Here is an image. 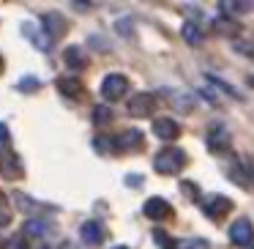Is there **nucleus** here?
<instances>
[{"instance_id": "obj_1", "label": "nucleus", "mask_w": 254, "mask_h": 249, "mask_svg": "<svg viewBox=\"0 0 254 249\" xmlns=\"http://www.w3.org/2000/svg\"><path fill=\"white\" fill-rule=\"evenodd\" d=\"M153 167H156V172H161V175H178V172L186 167V154H183L181 148H164V151L156 154Z\"/></svg>"}, {"instance_id": "obj_2", "label": "nucleus", "mask_w": 254, "mask_h": 249, "mask_svg": "<svg viewBox=\"0 0 254 249\" xmlns=\"http://www.w3.org/2000/svg\"><path fill=\"white\" fill-rule=\"evenodd\" d=\"M230 145H232V134L224 123H216V126L208 129V148L213 151V154H227Z\"/></svg>"}, {"instance_id": "obj_3", "label": "nucleus", "mask_w": 254, "mask_h": 249, "mask_svg": "<svg viewBox=\"0 0 254 249\" xmlns=\"http://www.w3.org/2000/svg\"><path fill=\"white\" fill-rule=\"evenodd\" d=\"M126 88H128V80L123 77V74H107V77L101 80V96H104L107 101L121 99V96L126 93Z\"/></svg>"}, {"instance_id": "obj_4", "label": "nucleus", "mask_w": 254, "mask_h": 249, "mask_svg": "<svg viewBox=\"0 0 254 249\" xmlns=\"http://www.w3.org/2000/svg\"><path fill=\"white\" fill-rule=\"evenodd\" d=\"M232 208V200H227L224 194H208V197H202V211L210 216V219H221V216H227Z\"/></svg>"}, {"instance_id": "obj_5", "label": "nucleus", "mask_w": 254, "mask_h": 249, "mask_svg": "<svg viewBox=\"0 0 254 249\" xmlns=\"http://www.w3.org/2000/svg\"><path fill=\"white\" fill-rule=\"evenodd\" d=\"M230 241L235 244V247H246V244H252V241H254V227H252V222H249V219L232 222V227H230Z\"/></svg>"}, {"instance_id": "obj_6", "label": "nucleus", "mask_w": 254, "mask_h": 249, "mask_svg": "<svg viewBox=\"0 0 254 249\" xmlns=\"http://www.w3.org/2000/svg\"><path fill=\"white\" fill-rule=\"evenodd\" d=\"M153 107H156V96L153 93H137V96H131V101H128V112H131L134 118L150 115Z\"/></svg>"}, {"instance_id": "obj_7", "label": "nucleus", "mask_w": 254, "mask_h": 249, "mask_svg": "<svg viewBox=\"0 0 254 249\" xmlns=\"http://www.w3.org/2000/svg\"><path fill=\"white\" fill-rule=\"evenodd\" d=\"M142 211H145V216H148V219H153V222L167 219V216L172 214L170 203H167L164 197H148V200H145V205H142Z\"/></svg>"}, {"instance_id": "obj_8", "label": "nucleus", "mask_w": 254, "mask_h": 249, "mask_svg": "<svg viewBox=\"0 0 254 249\" xmlns=\"http://www.w3.org/2000/svg\"><path fill=\"white\" fill-rule=\"evenodd\" d=\"M22 33L30 39V44H36V50H41V52H50V50H52V39H50L47 33H41L39 25L22 22Z\"/></svg>"}, {"instance_id": "obj_9", "label": "nucleus", "mask_w": 254, "mask_h": 249, "mask_svg": "<svg viewBox=\"0 0 254 249\" xmlns=\"http://www.w3.org/2000/svg\"><path fill=\"white\" fill-rule=\"evenodd\" d=\"M79 236H82V241L88 244V247H99L101 241H104V230H101V222H82V227H79Z\"/></svg>"}, {"instance_id": "obj_10", "label": "nucleus", "mask_w": 254, "mask_h": 249, "mask_svg": "<svg viewBox=\"0 0 254 249\" xmlns=\"http://www.w3.org/2000/svg\"><path fill=\"white\" fill-rule=\"evenodd\" d=\"M153 134L159 140H175L181 134V126H178L172 118H156L153 121Z\"/></svg>"}, {"instance_id": "obj_11", "label": "nucleus", "mask_w": 254, "mask_h": 249, "mask_svg": "<svg viewBox=\"0 0 254 249\" xmlns=\"http://www.w3.org/2000/svg\"><path fill=\"white\" fill-rule=\"evenodd\" d=\"M139 145H142V132L139 129H126L115 137V148L131 151V148H139Z\"/></svg>"}, {"instance_id": "obj_12", "label": "nucleus", "mask_w": 254, "mask_h": 249, "mask_svg": "<svg viewBox=\"0 0 254 249\" xmlns=\"http://www.w3.org/2000/svg\"><path fill=\"white\" fill-rule=\"evenodd\" d=\"M44 22H47V36H50V39H58V36L66 33V19H63L61 14H55V11L44 14Z\"/></svg>"}, {"instance_id": "obj_13", "label": "nucleus", "mask_w": 254, "mask_h": 249, "mask_svg": "<svg viewBox=\"0 0 254 249\" xmlns=\"http://www.w3.org/2000/svg\"><path fill=\"white\" fill-rule=\"evenodd\" d=\"M58 90L63 96H79L82 93V83H79V77H61L58 80Z\"/></svg>"}, {"instance_id": "obj_14", "label": "nucleus", "mask_w": 254, "mask_h": 249, "mask_svg": "<svg viewBox=\"0 0 254 249\" xmlns=\"http://www.w3.org/2000/svg\"><path fill=\"white\" fill-rule=\"evenodd\" d=\"M63 61H66L71 69H82L85 66V55H82V50H79V47H66Z\"/></svg>"}, {"instance_id": "obj_15", "label": "nucleus", "mask_w": 254, "mask_h": 249, "mask_svg": "<svg viewBox=\"0 0 254 249\" xmlns=\"http://www.w3.org/2000/svg\"><path fill=\"white\" fill-rule=\"evenodd\" d=\"M0 170L6 172V175H11V178H14V172H17V175L22 172V165H19V159H17L14 154H6L3 159H0Z\"/></svg>"}, {"instance_id": "obj_16", "label": "nucleus", "mask_w": 254, "mask_h": 249, "mask_svg": "<svg viewBox=\"0 0 254 249\" xmlns=\"http://www.w3.org/2000/svg\"><path fill=\"white\" fill-rule=\"evenodd\" d=\"M183 39H186L191 47L202 44V30H199V25H194V22H186V25H183Z\"/></svg>"}, {"instance_id": "obj_17", "label": "nucleus", "mask_w": 254, "mask_h": 249, "mask_svg": "<svg viewBox=\"0 0 254 249\" xmlns=\"http://www.w3.org/2000/svg\"><path fill=\"white\" fill-rule=\"evenodd\" d=\"M175 249H210V244L205 238H181L175 241Z\"/></svg>"}, {"instance_id": "obj_18", "label": "nucleus", "mask_w": 254, "mask_h": 249, "mask_svg": "<svg viewBox=\"0 0 254 249\" xmlns=\"http://www.w3.org/2000/svg\"><path fill=\"white\" fill-rule=\"evenodd\" d=\"M110 121H112V110H110V107L96 104L93 107V123H96V126H107Z\"/></svg>"}, {"instance_id": "obj_19", "label": "nucleus", "mask_w": 254, "mask_h": 249, "mask_svg": "<svg viewBox=\"0 0 254 249\" xmlns=\"http://www.w3.org/2000/svg\"><path fill=\"white\" fill-rule=\"evenodd\" d=\"M47 233V225L41 219H30L28 225H25V236H30V238H41Z\"/></svg>"}, {"instance_id": "obj_20", "label": "nucleus", "mask_w": 254, "mask_h": 249, "mask_svg": "<svg viewBox=\"0 0 254 249\" xmlns=\"http://www.w3.org/2000/svg\"><path fill=\"white\" fill-rule=\"evenodd\" d=\"M153 238L159 241V247H161V249H175V238L167 236L164 230H156V233H153Z\"/></svg>"}, {"instance_id": "obj_21", "label": "nucleus", "mask_w": 254, "mask_h": 249, "mask_svg": "<svg viewBox=\"0 0 254 249\" xmlns=\"http://www.w3.org/2000/svg\"><path fill=\"white\" fill-rule=\"evenodd\" d=\"M93 145H96V151H101V154H112V151H115V143H110L107 137H99Z\"/></svg>"}, {"instance_id": "obj_22", "label": "nucleus", "mask_w": 254, "mask_h": 249, "mask_svg": "<svg viewBox=\"0 0 254 249\" xmlns=\"http://www.w3.org/2000/svg\"><path fill=\"white\" fill-rule=\"evenodd\" d=\"M28 88H39V80L28 77V80H22V83H19V90H22V93H30Z\"/></svg>"}, {"instance_id": "obj_23", "label": "nucleus", "mask_w": 254, "mask_h": 249, "mask_svg": "<svg viewBox=\"0 0 254 249\" xmlns=\"http://www.w3.org/2000/svg\"><path fill=\"white\" fill-rule=\"evenodd\" d=\"M6 145H8V126L0 123V148H6Z\"/></svg>"}, {"instance_id": "obj_24", "label": "nucleus", "mask_w": 254, "mask_h": 249, "mask_svg": "<svg viewBox=\"0 0 254 249\" xmlns=\"http://www.w3.org/2000/svg\"><path fill=\"white\" fill-rule=\"evenodd\" d=\"M6 219H8V216H6V214H3V211H0V227L6 225Z\"/></svg>"}, {"instance_id": "obj_25", "label": "nucleus", "mask_w": 254, "mask_h": 249, "mask_svg": "<svg viewBox=\"0 0 254 249\" xmlns=\"http://www.w3.org/2000/svg\"><path fill=\"white\" fill-rule=\"evenodd\" d=\"M252 178H254V162H252Z\"/></svg>"}, {"instance_id": "obj_26", "label": "nucleus", "mask_w": 254, "mask_h": 249, "mask_svg": "<svg viewBox=\"0 0 254 249\" xmlns=\"http://www.w3.org/2000/svg\"><path fill=\"white\" fill-rule=\"evenodd\" d=\"M112 249H128V247H112Z\"/></svg>"}, {"instance_id": "obj_27", "label": "nucleus", "mask_w": 254, "mask_h": 249, "mask_svg": "<svg viewBox=\"0 0 254 249\" xmlns=\"http://www.w3.org/2000/svg\"><path fill=\"white\" fill-rule=\"evenodd\" d=\"M0 205H3V192H0Z\"/></svg>"}, {"instance_id": "obj_28", "label": "nucleus", "mask_w": 254, "mask_h": 249, "mask_svg": "<svg viewBox=\"0 0 254 249\" xmlns=\"http://www.w3.org/2000/svg\"><path fill=\"white\" fill-rule=\"evenodd\" d=\"M0 69H3V61H0Z\"/></svg>"}]
</instances>
